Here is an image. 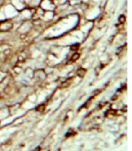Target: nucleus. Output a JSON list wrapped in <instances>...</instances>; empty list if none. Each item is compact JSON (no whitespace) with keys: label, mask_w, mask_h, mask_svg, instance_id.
Masks as SVG:
<instances>
[{"label":"nucleus","mask_w":132,"mask_h":151,"mask_svg":"<svg viewBox=\"0 0 132 151\" xmlns=\"http://www.w3.org/2000/svg\"><path fill=\"white\" fill-rule=\"evenodd\" d=\"M36 110H37V111H40V112L43 111V110H44V105H43V104L39 106L38 107L36 108Z\"/></svg>","instance_id":"nucleus-5"},{"label":"nucleus","mask_w":132,"mask_h":151,"mask_svg":"<svg viewBox=\"0 0 132 151\" xmlns=\"http://www.w3.org/2000/svg\"><path fill=\"white\" fill-rule=\"evenodd\" d=\"M1 4H2V2H0V6H1Z\"/></svg>","instance_id":"nucleus-7"},{"label":"nucleus","mask_w":132,"mask_h":151,"mask_svg":"<svg viewBox=\"0 0 132 151\" xmlns=\"http://www.w3.org/2000/svg\"><path fill=\"white\" fill-rule=\"evenodd\" d=\"M79 58H80V54L79 53H75L72 56V57H71V59H70V61L71 62H75L76 61V60H78Z\"/></svg>","instance_id":"nucleus-2"},{"label":"nucleus","mask_w":132,"mask_h":151,"mask_svg":"<svg viewBox=\"0 0 132 151\" xmlns=\"http://www.w3.org/2000/svg\"><path fill=\"white\" fill-rule=\"evenodd\" d=\"M119 20L120 21V22H124V21H125V17H124V16H121L120 18H119Z\"/></svg>","instance_id":"nucleus-6"},{"label":"nucleus","mask_w":132,"mask_h":151,"mask_svg":"<svg viewBox=\"0 0 132 151\" xmlns=\"http://www.w3.org/2000/svg\"><path fill=\"white\" fill-rule=\"evenodd\" d=\"M70 85V82L66 81L65 83H63L61 85V86H60V87H61V88H66V87H67V86H69Z\"/></svg>","instance_id":"nucleus-4"},{"label":"nucleus","mask_w":132,"mask_h":151,"mask_svg":"<svg viewBox=\"0 0 132 151\" xmlns=\"http://www.w3.org/2000/svg\"><path fill=\"white\" fill-rule=\"evenodd\" d=\"M76 74H77V76H80V77H83V76H84V75L86 74V70L80 68V69H79V70L76 71Z\"/></svg>","instance_id":"nucleus-1"},{"label":"nucleus","mask_w":132,"mask_h":151,"mask_svg":"<svg viewBox=\"0 0 132 151\" xmlns=\"http://www.w3.org/2000/svg\"><path fill=\"white\" fill-rule=\"evenodd\" d=\"M79 48V44H74V45H73V46H71V47H70V50H73V51H76V50Z\"/></svg>","instance_id":"nucleus-3"}]
</instances>
